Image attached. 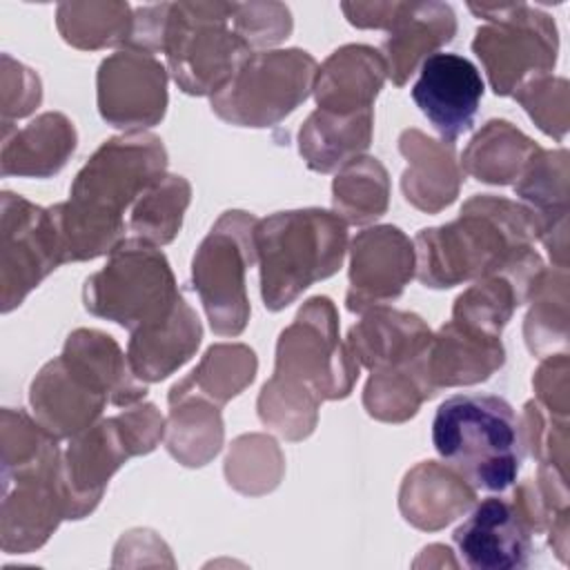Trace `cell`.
Listing matches in <instances>:
<instances>
[{
    "label": "cell",
    "mask_w": 570,
    "mask_h": 570,
    "mask_svg": "<svg viewBox=\"0 0 570 570\" xmlns=\"http://www.w3.org/2000/svg\"><path fill=\"white\" fill-rule=\"evenodd\" d=\"M165 174L167 151L158 136L131 131L105 140L76 174L69 200L49 207L65 263L111 254L125 240V209Z\"/></svg>",
    "instance_id": "6da1fadb"
},
{
    "label": "cell",
    "mask_w": 570,
    "mask_h": 570,
    "mask_svg": "<svg viewBox=\"0 0 570 570\" xmlns=\"http://www.w3.org/2000/svg\"><path fill=\"white\" fill-rule=\"evenodd\" d=\"M534 240L530 207L492 194L472 196L459 218L416 234L414 276L425 287L448 289L497 272L541 274L546 265Z\"/></svg>",
    "instance_id": "7a4b0ae2"
},
{
    "label": "cell",
    "mask_w": 570,
    "mask_h": 570,
    "mask_svg": "<svg viewBox=\"0 0 570 570\" xmlns=\"http://www.w3.org/2000/svg\"><path fill=\"white\" fill-rule=\"evenodd\" d=\"M147 396L127 354L102 330H73L62 354L51 358L29 385L33 419L56 439H73L94 425L107 403L129 407Z\"/></svg>",
    "instance_id": "3957f363"
},
{
    "label": "cell",
    "mask_w": 570,
    "mask_h": 570,
    "mask_svg": "<svg viewBox=\"0 0 570 570\" xmlns=\"http://www.w3.org/2000/svg\"><path fill=\"white\" fill-rule=\"evenodd\" d=\"M439 456L474 490L503 492L521 470V421L512 405L492 394H454L432 421Z\"/></svg>",
    "instance_id": "277c9868"
},
{
    "label": "cell",
    "mask_w": 570,
    "mask_h": 570,
    "mask_svg": "<svg viewBox=\"0 0 570 570\" xmlns=\"http://www.w3.org/2000/svg\"><path fill=\"white\" fill-rule=\"evenodd\" d=\"M254 240L263 303L269 312H281L309 285L341 269L347 223L318 207L276 212L258 220Z\"/></svg>",
    "instance_id": "5b68a950"
},
{
    "label": "cell",
    "mask_w": 570,
    "mask_h": 570,
    "mask_svg": "<svg viewBox=\"0 0 570 570\" xmlns=\"http://www.w3.org/2000/svg\"><path fill=\"white\" fill-rule=\"evenodd\" d=\"M232 13L234 2H163L158 51L185 94L216 96L254 53Z\"/></svg>",
    "instance_id": "8992f818"
},
{
    "label": "cell",
    "mask_w": 570,
    "mask_h": 570,
    "mask_svg": "<svg viewBox=\"0 0 570 570\" xmlns=\"http://www.w3.org/2000/svg\"><path fill=\"white\" fill-rule=\"evenodd\" d=\"M361 365L338 336V312L327 296H312L281 332L269 385L321 405L350 396Z\"/></svg>",
    "instance_id": "52a82bcc"
},
{
    "label": "cell",
    "mask_w": 570,
    "mask_h": 570,
    "mask_svg": "<svg viewBox=\"0 0 570 570\" xmlns=\"http://www.w3.org/2000/svg\"><path fill=\"white\" fill-rule=\"evenodd\" d=\"M180 301L183 294L165 254L136 236L125 238L82 287L85 309L129 334L169 318Z\"/></svg>",
    "instance_id": "ba28073f"
},
{
    "label": "cell",
    "mask_w": 570,
    "mask_h": 570,
    "mask_svg": "<svg viewBox=\"0 0 570 570\" xmlns=\"http://www.w3.org/2000/svg\"><path fill=\"white\" fill-rule=\"evenodd\" d=\"M69 492L62 452L51 436L38 448L2 456L0 543L9 554H27L47 543L62 519H69Z\"/></svg>",
    "instance_id": "9c48e42d"
},
{
    "label": "cell",
    "mask_w": 570,
    "mask_h": 570,
    "mask_svg": "<svg viewBox=\"0 0 570 570\" xmlns=\"http://www.w3.org/2000/svg\"><path fill=\"white\" fill-rule=\"evenodd\" d=\"M165 416L154 403H136L100 419L73 439L62 454L69 519H82L100 503L109 479L131 459L149 454L165 439Z\"/></svg>",
    "instance_id": "30bf717a"
},
{
    "label": "cell",
    "mask_w": 570,
    "mask_h": 570,
    "mask_svg": "<svg viewBox=\"0 0 570 570\" xmlns=\"http://www.w3.org/2000/svg\"><path fill=\"white\" fill-rule=\"evenodd\" d=\"M483 18L472 51L483 62L497 96H512L525 80L552 73L559 53V31L552 16L525 2H470Z\"/></svg>",
    "instance_id": "8fae6325"
},
{
    "label": "cell",
    "mask_w": 570,
    "mask_h": 570,
    "mask_svg": "<svg viewBox=\"0 0 570 570\" xmlns=\"http://www.w3.org/2000/svg\"><path fill=\"white\" fill-rule=\"evenodd\" d=\"M258 218L243 209L223 212L191 258V285L218 336H238L249 321L245 274L256 258Z\"/></svg>",
    "instance_id": "7c38bea8"
},
{
    "label": "cell",
    "mask_w": 570,
    "mask_h": 570,
    "mask_svg": "<svg viewBox=\"0 0 570 570\" xmlns=\"http://www.w3.org/2000/svg\"><path fill=\"white\" fill-rule=\"evenodd\" d=\"M316 60L303 49L254 51L236 76L212 96V111L236 127H272L307 100Z\"/></svg>",
    "instance_id": "4fadbf2b"
},
{
    "label": "cell",
    "mask_w": 570,
    "mask_h": 570,
    "mask_svg": "<svg viewBox=\"0 0 570 570\" xmlns=\"http://www.w3.org/2000/svg\"><path fill=\"white\" fill-rule=\"evenodd\" d=\"M0 207V301L7 314L65 263V254L49 209L11 191H2Z\"/></svg>",
    "instance_id": "5bb4252c"
},
{
    "label": "cell",
    "mask_w": 570,
    "mask_h": 570,
    "mask_svg": "<svg viewBox=\"0 0 570 570\" xmlns=\"http://www.w3.org/2000/svg\"><path fill=\"white\" fill-rule=\"evenodd\" d=\"M167 67L149 51L122 47L96 73L100 118L125 134L158 125L167 111Z\"/></svg>",
    "instance_id": "9a60e30c"
},
{
    "label": "cell",
    "mask_w": 570,
    "mask_h": 570,
    "mask_svg": "<svg viewBox=\"0 0 570 570\" xmlns=\"http://www.w3.org/2000/svg\"><path fill=\"white\" fill-rule=\"evenodd\" d=\"M414 272V240L405 232L394 225H374L358 232L350 245L347 309L363 314L370 307L396 301Z\"/></svg>",
    "instance_id": "2e32d148"
},
{
    "label": "cell",
    "mask_w": 570,
    "mask_h": 570,
    "mask_svg": "<svg viewBox=\"0 0 570 570\" xmlns=\"http://www.w3.org/2000/svg\"><path fill=\"white\" fill-rule=\"evenodd\" d=\"M483 89V78L472 60L459 53L436 51L421 62L412 100L443 142L454 145L472 127Z\"/></svg>",
    "instance_id": "e0dca14e"
},
{
    "label": "cell",
    "mask_w": 570,
    "mask_h": 570,
    "mask_svg": "<svg viewBox=\"0 0 570 570\" xmlns=\"http://www.w3.org/2000/svg\"><path fill=\"white\" fill-rule=\"evenodd\" d=\"M534 532L512 499L488 497L454 530L452 541L472 570L525 568L534 552Z\"/></svg>",
    "instance_id": "ac0fdd59"
},
{
    "label": "cell",
    "mask_w": 570,
    "mask_h": 570,
    "mask_svg": "<svg viewBox=\"0 0 570 570\" xmlns=\"http://www.w3.org/2000/svg\"><path fill=\"white\" fill-rule=\"evenodd\" d=\"M514 194L537 216V238L550 261L568 269V151L539 149L514 183Z\"/></svg>",
    "instance_id": "d6986e66"
},
{
    "label": "cell",
    "mask_w": 570,
    "mask_h": 570,
    "mask_svg": "<svg viewBox=\"0 0 570 570\" xmlns=\"http://www.w3.org/2000/svg\"><path fill=\"white\" fill-rule=\"evenodd\" d=\"M385 78L387 67L381 51L367 45H345L316 69L312 94L321 111L354 116L374 111Z\"/></svg>",
    "instance_id": "ffe728a7"
},
{
    "label": "cell",
    "mask_w": 570,
    "mask_h": 570,
    "mask_svg": "<svg viewBox=\"0 0 570 570\" xmlns=\"http://www.w3.org/2000/svg\"><path fill=\"white\" fill-rule=\"evenodd\" d=\"M505 363L501 336L485 334L456 321H448L432 334L425 372L434 392L441 387L474 385L488 381Z\"/></svg>",
    "instance_id": "44dd1931"
},
{
    "label": "cell",
    "mask_w": 570,
    "mask_h": 570,
    "mask_svg": "<svg viewBox=\"0 0 570 570\" xmlns=\"http://www.w3.org/2000/svg\"><path fill=\"white\" fill-rule=\"evenodd\" d=\"M430 341L432 330L419 314L376 305L350 327L345 345L361 367L374 372L423 356Z\"/></svg>",
    "instance_id": "7402d4cb"
},
{
    "label": "cell",
    "mask_w": 570,
    "mask_h": 570,
    "mask_svg": "<svg viewBox=\"0 0 570 570\" xmlns=\"http://www.w3.org/2000/svg\"><path fill=\"white\" fill-rule=\"evenodd\" d=\"M399 151L407 160L401 174V191L412 207L425 214H439L456 200L463 185V169L456 160L454 145L434 140L419 129H405L399 136Z\"/></svg>",
    "instance_id": "603a6c76"
},
{
    "label": "cell",
    "mask_w": 570,
    "mask_h": 570,
    "mask_svg": "<svg viewBox=\"0 0 570 570\" xmlns=\"http://www.w3.org/2000/svg\"><path fill=\"white\" fill-rule=\"evenodd\" d=\"M456 33V16L445 2H401L381 56L392 85L403 87L416 67Z\"/></svg>",
    "instance_id": "cb8c5ba5"
},
{
    "label": "cell",
    "mask_w": 570,
    "mask_h": 570,
    "mask_svg": "<svg viewBox=\"0 0 570 570\" xmlns=\"http://www.w3.org/2000/svg\"><path fill=\"white\" fill-rule=\"evenodd\" d=\"M476 503V490L448 463L421 461L401 483L399 510L403 519L434 532L463 517Z\"/></svg>",
    "instance_id": "d4e9b609"
},
{
    "label": "cell",
    "mask_w": 570,
    "mask_h": 570,
    "mask_svg": "<svg viewBox=\"0 0 570 570\" xmlns=\"http://www.w3.org/2000/svg\"><path fill=\"white\" fill-rule=\"evenodd\" d=\"M76 142L73 122L60 111H45L20 129L2 131L0 171L2 176L49 178L67 165Z\"/></svg>",
    "instance_id": "484cf974"
},
{
    "label": "cell",
    "mask_w": 570,
    "mask_h": 570,
    "mask_svg": "<svg viewBox=\"0 0 570 570\" xmlns=\"http://www.w3.org/2000/svg\"><path fill=\"white\" fill-rule=\"evenodd\" d=\"M200 338L198 314L183 298L169 318L131 332L127 345L129 367L142 383L163 381L196 354Z\"/></svg>",
    "instance_id": "4316f807"
},
{
    "label": "cell",
    "mask_w": 570,
    "mask_h": 570,
    "mask_svg": "<svg viewBox=\"0 0 570 570\" xmlns=\"http://www.w3.org/2000/svg\"><path fill=\"white\" fill-rule=\"evenodd\" d=\"M374 134V111L336 116L312 111L298 129V154L312 171L330 174L363 156Z\"/></svg>",
    "instance_id": "83f0119b"
},
{
    "label": "cell",
    "mask_w": 570,
    "mask_h": 570,
    "mask_svg": "<svg viewBox=\"0 0 570 570\" xmlns=\"http://www.w3.org/2000/svg\"><path fill=\"white\" fill-rule=\"evenodd\" d=\"M541 274L497 272L476 278L465 292L456 296L452 305V321L485 334L501 336L514 309L528 303Z\"/></svg>",
    "instance_id": "f1b7e54d"
},
{
    "label": "cell",
    "mask_w": 570,
    "mask_h": 570,
    "mask_svg": "<svg viewBox=\"0 0 570 570\" xmlns=\"http://www.w3.org/2000/svg\"><path fill=\"white\" fill-rule=\"evenodd\" d=\"M541 147L508 120H488L461 154L463 174L490 185H514Z\"/></svg>",
    "instance_id": "f546056e"
},
{
    "label": "cell",
    "mask_w": 570,
    "mask_h": 570,
    "mask_svg": "<svg viewBox=\"0 0 570 570\" xmlns=\"http://www.w3.org/2000/svg\"><path fill=\"white\" fill-rule=\"evenodd\" d=\"M169 407L163 439L167 452L187 468L209 463L220 452L225 436L220 405L205 396L189 394L171 401Z\"/></svg>",
    "instance_id": "4dcf8cb0"
},
{
    "label": "cell",
    "mask_w": 570,
    "mask_h": 570,
    "mask_svg": "<svg viewBox=\"0 0 570 570\" xmlns=\"http://www.w3.org/2000/svg\"><path fill=\"white\" fill-rule=\"evenodd\" d=\"M256 370L258 361L252 347L243 343L212 345L203 354L200 363L185 379L174 383L167 401L171 403L183 396L198 394L223 405L256 379Z\"/></svg>",
    "instance_id": "1f68e13d"
},
{
    "label": "cell",
    "mask_w": 570,
    "mask_h": 570,
    "mask_svg": "<svg viewBox=\"0 0 570 570\" xmlns=\"http://www.w3.org/2000/svg\"><path fill=\"white\" fill-rule=\"evenodd\" d=\"M425 354L410 363L372 372L363 390V407L372 419L405 423L428 399L436 394L428 381Z\"/></svg>",
    "instance_id": "d6a6232c"
},
{
    "label": "cell",
    "mask_w": 570,
    "mask_h": 570,
    "mask_svg": "<svg viewBox=\"0 0 570 570\" xmlns=\"http://www.w3.org/2000/svg\"><path fill=\"white\" fill-rule=\"evenodd\" d=\"M56 27L67 45L82 51L127 47L134 31V9L127 2H62Z\"/></svg>",
    "instance_id": "836d02e7"
},
{
    "label": "cell",
    "mask_w": 570,
    "mask_h": 570,
    "mask_svg": "<svg viewBox=\"0 0 570 570\" xmlns=\"http://www.w3.org/2000/svg\"><path fill=\"white\" fill-rule=\"evenodd\" d=\"M332 205L347 225H370L387 212L390 176L379 158L356 156L332 180Z\"/></svg>",
    "instance_id": "e575fe53"
},
{
    "label": "cell",
    "mask_w": 570,
    "mask_h": 570,
    "mask_svg": "<svg viewBox=\"0 0 570 570\" xmlns=\"http://www.w3.org/2000/svg\"><path fill=\"white\" fill-rule=\"evenodd\" d=\"M189 200V180L178 174H165L134 203L127 229L156 247L167 245L178 236Z\"/></svg>",
    "instance_id": "d590c367"
},
{
    "label": "cell",
    "mask_w": 570,
    "mask_h": 570,
    "mask_svg": "<svg viewBox=\"0 0 570 570\" xmlns=\"http://www.w3.org/2000/svg\"><path fill=\"white\" fill-rule=\"evenodd\" d=\"M530 312L523 323L528 350L543 358L568 343V269H543L528 298Z\"/></svg>",
    "instance_id": "8d00e7d4"
},
{
    "label": "cell",
    "mask_w": 570,
    "mask_h": 570,
    "mask_svg": "<svg viewBox=\"0 0 570 570\" xmlns=\"http://www.w3.org/2000/svg\"><path fill=\"white\" fill-rule=\"evenodd\" d=\"M285 461L278 443L265 434L238 436L225 461V476L232 488L243 494H265L274 490L283 476Z\"/></svg>",
    "instance_id": "74e56055"
},
{
    "label": "cell",
    "mask_w": 570,
    "mask_h": 570,
    "mask_svg": "<svg viewBox=\"0 0 570 570\" xmlns=\"http://www.w3.org/2000/svg\"><path fill=\"white\" fill-rule=\"evenodd\" d=\"M512 98L528 111V116L543 134L557 140L566 138L570 122L566 78L552 73L530 78L512 94Z\"/></svg>",
    "instance_id": "f35d334b"
},
{
    "label": "cell",
    "mask_w": 570,
    "mask_h": 570,
    "mask_svg": "<svg viewBox=\"0 0 570 570\" xmlns=\"http://www.w3.org/2000/svg\"><path fill=\"white\" fill-rule=\"evenodd\" d=\"M521 421V441L523 450L539 465L557 468L566 472L568 463V419L550 414L537 401H528L523 405Z\"/></svg>",
    "instance_id": "ab89813d"
},
{
    "label": "cell",
    "mask_w": 570,
    "mask_h": 570,
    "mask_svg": "<svg viewBox=\"0 0 570 570\" xmlns=\"http://www.w3.org/2000/svg\"><path fill=\"white\" fill-rule=\"evenodd\" d=\"M232 24L249 49L274 47L292 33V13L283 2H234Z\"/></svg>",
    "instance_id": "60d3db41"
},
{
    "label": "cell",
    "mask_w": 570,
    "mask_h": 570,
    "mask_svg": "<svg viewBox=\"0 0 570 570\" xmlns=\"http://www.w3.org/2000/svg\"><path fill=\"white\" fill-rule=\"evenodd\" d=\"M2 73L16 82L13 87L2 78V129H9L13 118H24L40 105L42 87L38 73L22 62H16L9 53L2 56Z\"/></svg>",
    "instance_id": "b9f144b4"
},
{
    "label": "cell",
    "mask_w": 570,
    "mask_h": 570,
    "mask_svg": "<svg viewBox=\"0 0 570 570\" xmlns=\"http://www.w3.org/2000/svg\"><path fill=\"white\" fill-rule=\"evenodd\" d=\"M537 403L554 416L568 419L570 392H568V354H548L532 376Z\"/></svg>",
    "instance_id": "7bdbcfd3"
}]
</instances>
